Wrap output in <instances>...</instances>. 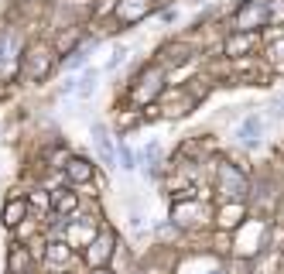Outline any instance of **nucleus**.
Returning a JSON list of instances; mask_svg holds the SVG:
<instances>
[{
	"label": "nucleus",
	"mask_w": 284,
	"mask_h": 274,
	"mask_svg": "<svg viewBox=\"0 0 284 274\" xmlns=\"http://www.w3.org/2000/svg\"><path fill=\"white\" fill-rule=\"evenodd\" d=\"M52 48L45 45V41H35V45H28L24 48V55H21V79H28V82H38L52 72Z\"/></svg>",
	"instance_id": "f257e3e1"
},
{
	"label": "nucleus",
	"mask_w": 284,
	"mask_h": 274,
	"mask_svg": "<svg viewBox=\"0 0 284 274\" xmlns=\"http://www.w3.org/2000/svg\"><path fill=\"white\" fill-rule=\"evenodd\" d=\"M216 178H219V192L226 199H243V192H246V178L233 168V165H219V172H216Z\"/></svg>",
	"instance_id": "f03ea898"
},
{
	"label": "nucleus",
	"mask_w": 284,
	"mask_h": 274,
	"mask_svg": "<svg viewBox=\"0 0 284 274\" xmlns=\"http://www.w3.org/2000/svg\"><path fill=\"white\" fill-rule=\"evenodd\" d=\"M161 79H165V72H161L158 65H151V69L140 76V82L133 86V99H137V103H148V99H154L158 93H161Z\"/></svg>",
	"instance_id": "7ed1b4c3"
},
{
	"label": "nucleus",
	"mask_w": 284,
	"mask_h": 274,
	"mask_svg": "<svg viewBox=\"0 0 284 274\" xmlns=\"http://www.w3.org/2000/svg\"><path fill=\"white\" fill-rule=\"evenodd\" d=\"M110 254H113V233H110V230H103V233H99V236L93 240V243H89L86 257H89V264L103 267V264L110 260Z\"/></svg>",
	"instance_id": "20e7f679"
},
{
	"label": "nucleus",
	"mask_w": 284,
	"mask_h": 274,
	"mask_svg": "<svg viewBox=\"0 0 284 274\" xmlns=\"http://www.w3.org/2000/svg\"><path fill=\"white\" fill-rule=\"evenodd\" d=\"M93 137H96V151H99V158H103V165L113 168L116 151H113V141H110V134H106V127H103V123H93Z\"/></svg>",
	"instance_id": "39448f33"
},
{
	"label": "nucleus",
	"mask_w": 284,
	"mask_h": 274,
	"mask_svg": "<svg viewBox=\"0 0 284 274\" xmlns=\"http://www.w3.org/2000/svg\"><path fill=\"white\" fill-rule=\"evenodd\" d=\"M148 11H151V0H120V7H116L120 21H127V24L140 21L144 14H148Z\"/></svg>",
	"instance_id": "423d86ee"
},
{
	"label": "nucleus",
	"mask_w": 284,
	"mask_h": 274,
	"mask_svg": "<svg viewBox=\"0 0 284 274\" xmlns=\"http://www.w3.org/2000/svg\"><path fill=\"white\" fill-rule=\"evenodd\" d=\"M260 130H264V123H260V117H246L243 123H240V130H236V137H240V144H260Z\"/></svg>",
	"instance_id": "0eeeda50"
},
{
	"label": "nucleus",
	"mask_w": 284,
	"mask_h": 274,
	"mask_svg": "<svg viewBox=\"0 0 284 274\" xmlns=\"http://www.w3.org/2000/svg\"><path fill=\"white\" fill-rule=\"evenodd\" d=\"M65 175H69V182H89L93 178V165L86 158H69L65 161Z\"/></svg>",
	"instance_id": "6e6552de"
},
{
	"label": "nucleus",
	"mask_w": 284,
	"mask_h": 274,
	"mask_svg": "<svg viewBox=\"0 0 284 274\" xmlns=\"http://www.w3.org/2000/svg\"><path fill=\"white\" fill-rule=\"evenodd\" d=\"M18 48H21V41L14 31H0V69H7L11 59H18Z\"/></svg>",
	"instance_id": "1a4fd4ad"
},
{
	"label": "nucleus",
	"mask_w": 284,
	"mask_h": 274,
	"mask_svg": "<svg viewBox=\"0 0 284 274\" xmlns=\"http://www.w3.org/2000/svg\"><path fill=\"white\" fill-rule=\"evenodd\" d=\"M28 216V199H11L4 206V223L7 226H21V219Z\"/></svg>",
	"instance_id": "9d476101"
},
{
	"label": "nucleus",
	"mask_w": 284,
	"mask_h": 274,
	"mask_svg": "<svg viewBox=\"0 0 284 274\" xmlns=\"http://www.w3.org/2000/svg\"><path fill=\"white\" fill-rule=\"evenodd\" d=\"M76 192H65V189H62V192H55V196H52V206H55L58 213H72V209H76Z\"/></svg>",
	"instance_id": "9b49d317"
},
{
	"label": "nucleus",
	"mask_w": 284,
	"mask_h": 274,
	"mask_svg": "<svg viewBox=\"0 0 284 274\" xmlns=\"http://www.w3.org/2000/svg\"><path fill=\"white\" fill-rule=\"evenodd\" d=\"M253 41H257L253 35H233V38L226 41V55H240V52H246Z\"/></svg>",
	"instance_id": "f8f14e48"
},
{
	"label": "nucleus",
	"mask_w": 284,
	"mask_h": 274,
	"mask_svg": "<svg viewBox=\"0 0 284 274\" xmlns=\"http://www.w3.org/2000/svg\"><path fill=\"white\" fill-rule=\"evenodd\" d=\"M28 264H31V257H28V250H21V247H14V250H11V274H24V271H28Z\"/></svg>",
	"instance_id": "ddd939ff"
},
{
	"label": "nucleus",
	"mask_w": 284,
	"mask_h": 274,
	"mask_svg": "<svg viewBox=\"0 0 284 274\" xmlns=\"http://www.w3.org/2000/svg\"><path fill=\"white\" fill-rule=\"evenodd\" d=\"M93 89H96V72H86L79 79V96H93Z\"/></svg>",
	"instance_id": "4468645a"
},
{
	"label": "nucleus",
	"mask_w": 284,
	"mask_h": 274,
	"mask_svg": "<svg viewBox=\"0 0 284 274\" xmlns=\"http://www.w3.org/2000/svg\"><path fill=\"white\" fill-rule=\"evenodd\" d=\"M86 62V48H76L69 59H65V69H76V65H82Z\"/></svg>",
	"instance_id": "2eb2a0df"
},
{
	"label": "nucleus",
	"mask_w": 284,
	"mask_h": 274,
	"mask_svg": "<svg viewBox=\"0 0 284 274\" xmlns=\"http://www.w3.org/2000/svg\"><path fill=\"white\" fill-rule=\"evenodd\" d=\"M120 165H123V168H133V155L123 148V144H120Z\"/></svg>",
	"instance_id": "dca6fc26"
},
{
	"label": "nucleus",
	"mask_w": 284,
	"mask_h": 274,
	"mask_svg": "<svg viewBox=\"0 0 284 274\" xmlns=\"http://www.w3.org/2000/svg\"><path fill=\"white\" fill-rule=\"evenodd\" d=\"M123 55H127V48H116V55L110 59V69H113V65H120V62H123Z\"/></svg>",
	"instance_id": "f3484780"
},
{
	"label": "nucleus",
	"mask_w": 284,
	"mask_h": 274,
	"mask_svg": "<svg viewBox=\"0 0 284 274\" xmlns=\"http://www.w3.org/2000/svg\"><path fill=\"white\" fill-rule=\"evenodd\" d=\"M96 274H110V271H96Z\"/></svg>",
	"instance_id": "a211bd4d"
}]
</instances>
